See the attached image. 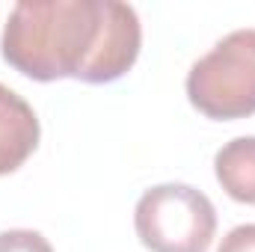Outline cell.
<instances>
[{
  "instance_id": "cell-1",
  "label": "cell",
  "mask_w": 255,
  "mask_h": 252,
  "mask_svg": "<svg viewBox=\"0 0 255 252\" xmlns=\"http://www.w3.org/2000/svg\"><path fill=\"white\" fill-rule=\"evenodd\" d=\"M139 48V18L119 0H21L0 36L3 60L39 83H113L133 68Z\"/></svg>"
},
{
  "instance_id": "cell-2",
  "label": "cell",
  "mask_w": 255,
  "mask_h": 252,
  "mask_svg": "<svg viewBox=\"0 0 255 252\" xmlns=\"http://www.w3.org/2000/svg\"><path fill=\"white\" fill-rule=\"evenodd\" d=\"M190 104L214 122L255 113V27L232 30L187 71Z\"/></svg>"
},
{
  "instance_id": "cell-3",
  "label": "cell",
  "mask_w": 255,
  "mask_h": 252,
  "mask_svg": "<svg viewBox=\"0 0 255 252\" xmlns=\"http://www.w3.org/2000/svg\"><path fill=\"white\" fill-rule=\"evenodd\" d=\"M133 229L148 252H208L217 235V211L190 184H157L139 196Z\"/></svg>"
},
{
  "instance_id": "cell-4",
  "label": "cell",
  "mask_w": 255,
  "mask_h": 252,
  "mask_svg": "<svg viewBox=\"0 0 255 252\" xmlns=\"http://www.w3.org/2000/svg\"><path fill=\"white\" fill-rule=\"evenodd\" d=\"M36 110L6 83H0V175L21 169L39 145Z\"/></svg>"
},
{
  "instance_id": "cell-5",
  "label": "cell",
  "mask_w": 255,
  "mask_h": 252,
  "mask_svg": "<svg viewBox=\"0 0 255 252\" xmlns=\"http://www.w3.org/2000/svg\"><path fill=\"white\" fill-rule=\"evenodd\" d=\"M214 175L235 202L255 205V136H235L214 154Z\"/></svg>"
},
{
  "instance_id": "cell-6",
  "label": "cell",
  "mask_w": 255,
  "mask_h": 252,
  "mask_svg": "<svg viewBox=\"0 0 255 252\" xmlns=\"http://www.w3.org/2000/svg\"><path fill=\"white\" fill-rule=\"evenodd\" d=\"M0 252H54V247L42 232L9 229V232H0Z\"/></svg>"
},
{
  "instance_id": "cell-7",
  "label": "cell",
  "mask_w": 255,
  "mask_h": 252,
  "mask_svg": "<svg viewBox=\"0 0 255 252\" xmlns=\"http://www.w3.org/2000/svg\"><path fill=\"white\" fill-rule=\"evenodd\" d=\"M217 252H255V223H247V226L232 229V232L223 238V244H220Z\"/></svg>"
}]
</instances>
